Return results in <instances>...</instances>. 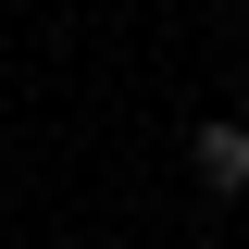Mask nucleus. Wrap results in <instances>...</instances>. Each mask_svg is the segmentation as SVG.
I'll use <instances>...</instances> for the list:
<instances>
[{"mask_svg": "<svg viewBox=\"0 0 249 249\" xmlns=\"http://www.w3.org/2000/svg\"><path fill=\"white\" fill-rule=\"evenodd\" d=\"M187 162H199V187H212V199H249V124H199V137H187Z\"/></svg>", "mask_w": 249, "mask_h": 249, "instance_id": "1", "label": "nucleus"}, {"mask_svg": "<svg viewBox=\"0 0 249 249\" xmlns=\"http://www.w3.org/2000/svg\"><path fill=\"white\" fill-rule=\"evenodd\" d=\"M237 124H249V100H237Z\"/></svg>", "mask_w": 249, "mask_h": 249, "instance_id": "2", "label": "nucleus"}]
</instances>
